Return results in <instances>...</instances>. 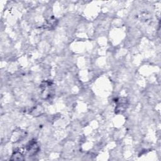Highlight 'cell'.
I'll return each instance as SVG.
<instances>
[{"label": "cell", "instance_id": "obj_1", "mask_svg": "<svg viewBox=\"0 0 161 161\" xmlns=\"http://www.w3.org/2000/svg\"><path fill=\"white\" fill-rule=\"evenodd\" d=\"M26 150H27L28 152L30 155H34L37 153L38 151V147L37 144V142L35 140L30 141L28 144L26 145Z\"/></svg>", "mask_w": 161, "mask_h": 161}, {"label": "cell", "instance_id": "obj_2", "mask_svg": "<svg viewBox=\"0 0 161 161\" xmlns=\"http://www.w3.org/2000/svg\"><path fill=\"white\" fill-rule=\"evenodd\" d=\"M24 155L21 154V152L19 151H16L15 152L13 153L12 157L11 158V160H24Z\"/></svg>", "mask_w": 161, "mask_h": 161}]
</instances>
